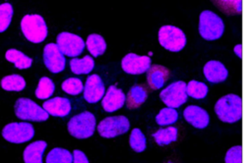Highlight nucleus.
<instances>
[{"mask_svg":"<svg viewBox=\"0 0 252 163\" xmlns=\"http://www.w3.org/2000/svg\"><path fill=\"white\" fill-rule=\"evenodd\" d=\"M241 98L236 94H227L220 98L215 105V112L224 123H235L241 119Z\"/></svg>","mask_w":252,"mask_h":163,"instance_id":"1","label":"nucleus"},{"mask_svg":"<svg viewBox=\"0 0 252 163\" xmlns=\"http://www.w3.org/2000/svg\"><path fill=\"white\" fill-rule=\"evenodd\" d=\"M21 29L25 37L32 43H40L47 36L45 21L37 14L24 16L21 21Z\"/></svg>","mask_w":252,"mask_h":163,"instance_id":"2","label":"nucleus"},{"mask_svg":"<svg viewBox=\"0 0 252 163\" xmlns=\"http://www.w3.org/2000/svg\"><path fill=\"white\" fill-rule=\"evenodd\" d=\"M224 30L222 20L214 12L206 10L200 14L199 32L206 40L219 39Z\"/></svg>","mask_w":252,"mask_h":163,"instance_id":"3","label":"nucleus"},{"mask_svg":"<svg viewBox=\"0 0 252 163\" xmlns=\"http://www.w3.org/2000/svg\"><path fill=\"white\" fill-rule=\"evenodd\" d=\"M68 132L76 138H88L94 135L95 128V117L89 111L82 112L70 119Z\"/></svg>","mask_w":252,"mask_h":163,"instance_id":"4","label":"nucleus"},{"mask_svg":"<svg viewBox=\"0 0 252 163\" xmlns=\"http://www.w3.org/2000/svg\"><path fill=\"white\" fill-rule=\"evenodd\" d=\"M16 116L21 120L43 122L48 119L47 112L32 99L21 97L17 99L14 106Z\"/></svg>","mask_w":252,"mask_h":163,"instance_id":"5","label":"nucleus"},{"mask_svg":"<svg viewBox=\"0 0 252 163\" xmlns=\"http://www.w3.org/2000/svg\"><path fill=\"white\" fill-rule=\"evenodd\" d=\"M158 42L160 45L172 52H178L186 44L184 32L174 26H162L158 30Z\"/></svg>","mask_w":252,"mask_h":163,"instance_id":"6","label":"nucleus"},{"mask_svg":"<svg viewBox=\"0 0 252 163\" xmlns=\"http://www.w3.org/2000/svg\"><path fill=\"white\" fill-rule=\"evenodd\" d=\"M34 136V129L32 124L26 122H14L6 125L2 130V136L5 140L13 143H23L31 140Z\"/></svg>","mask_w":252,"mask_h":163,"instance_id":"7","label":"nucleus"},{"mask_svg":"<svg viewBox=\"0 0 252 163\" xmlns=\"http://www.w3.org/2000/svg\"><path fill=\"white\" fill-rule=\"evenodd\" d=\"M130 123L125 116L106 117L97 125V132L102 137L110 138L127 133Z\"/></svg>","mask_w":252,"mask_h":163,"instance_id":"8","label":"nucleus"},{"mask_svg":"<svg viewBox=\"0 0 252 163\" xmlns=\"http://www.w3.org/2000/svg\"><path fill=\"white\" fill-rule=\"evenodd\" d=\"M186 83L182 81H177L166 86L159 94L161 101L169 108H178L187 100Z\"/></svg>","mask_w":252,"mask_h":163,"instance_id":"9","label":"nucleus"},{"mask_svg":"<svg viewBox=\"0 0 252 163\" xmlns=\"http://www.w3.org/2000/svg\"><path fill=\"white\" fill-rule=\"evenodd\" d=\"M57 46L63 55L76 57L81 54L85 48V42L81 36L71 32H60L56 38Z\"/></svg>","mask_w":252,"mask_h":163,"instance_id":"10","label":"nucleus"},{"mask_svg":"<svg viewBox=\"0 0 252 163\" xmlns=\"http://www.w3.org/2000/svg\"><path fill=\"white\" fill-rule=\"evenodd\" d=\"M43 62L45 67L53 74L60 73L65 69V57L56 43H48L44 46Z\"/></svg>","mask_w":252,"mask_h":163,"instance_id":"11","label":"nucleus"},{"mask_svg":"<svg viewBox=\"0 0 252 163\" xmlns=\"http://www.w3.org/2000/svg\"><path fill=\"white\" fill-rule=\"evenodd\" d=\"M151 58L149 56H140L135 53H129L123 57L121 67L123 71L130 75H140L148 71L151 67Z\"/></svg>","mask_w":252,"mask_h":163,"instance_id":"12","label":"nucleus"},{"mask_svg":"<svg viewBox=\"0 0 252 163\" xmlns=\"http://www.w3.org/2000/svg\"><path fill=\"white\" fill-rule=\"evenodd\" d=\"M84 98L89 103H96L104 94V84L98 75H91L84 87Z\"/></svg>","mask_w":252,"mask_h":163,"instance_id":"13","label":"nucleus"},{"mask_svg":"<svg viewBox=\"0 0 252 163\" xmlns=\"http://www.w3.org/2000/svg\"><path fill=\"white\" fill-rule=\"evenodd\" d=\"M125 100L126 96L123 91L115 85H110L103 96L101 105L106 112H114L124 105Z\"/></svg>","mask_w":252,"mask_h":163,"instance_id":"14","label":"nucleus"},{"mask_svg":"<svg viewBox=\"0 0 252 163\" xmlns=\"http://www.w3.org/2000/svg\"><path fill=\"white\" fill-rule=\"evenodd\" d=\"M184 119L197 129H204L209 125L210 117L208 112L196 105H189L184 109Z\"/></svg>","mask_w":252,"mask_h":163,"instance_id":"15","label":"nucleus"},{"mask_svg":"<svg viewBox=\"0 0 252 163\" xmlns=\"http://www.w3.org/2000/svg\"><path fill=\"white\" fill-rule=\"evenodd\" d=\"M203 72L207 81L212 83H219L224 82L228 74L224 65L221 62L216 60L207 62L204 66Z\"/></svg>","mask_w":252,"mask_h":163,"instance_id":"16","label":"nucleus"},{"mask_svg":"<svg viewBox=\"0 0 252 163\" xmlns=\"http://www.w3.org/2000/svg\"><path fill=\"white\" fill-rule=\"evenodd\" d=\"M169 77V71L161 65H152L147 71V82L149 86L157 90L161 88Z\"/></svg>","mask_w":252,"mask_h":163,"instance_id":"17","label":"nucleus"},{"mask_svg":"<svg viewBox=\"0 0 252 163\" xmlns=\"http://www.w3.org/2000/svg\"><path fill=\"white\" fill-rule=\"evenodd\" d=\"M42 108L47 112L48 115L55 117H65L70 113L71 103L68 98L57 96L44 101Z\"/></svg>","mask_w":252,"mask_h":163,"instance_id":"18","label":"nucleus"},{"mask_svg":"<svg viewBox=\"0 0 252 163\" xmlns=\"http://www.w3.org/2000/svg\"><path fill=\"white\" fill-rule=\"evenodd\" d=\"M47 143L44 140H36L30 143L24 150L25 163H42V154Z\"/></svg>","mask_w":252,"mask_h":163,"instance_id":"19","label":"nucleus"},{"mask_svg":"<svg viewBox=\"0 0 252 163\" xmlns=\"http://www.w3.org/2000/svg\"><path fill=\"white\" fill-rule=\"evenodd\" d=\"M148 98V91L142 84L133 85L127 93V107L136 109L140 107Z\"/></svg>","mask_w":252,"mask_h":163,"instance_id":"20","label":"nucleus"},{"mask_svg":"<svg viewBox=\"0 0 252 163\" xmlns=\"http://www.w3.org/2000/svg\"><path fill=\"white\" fill-rule=\"evenodd\" d=\"M5 58L7 61L14 63L15 67L20 70L28 69L32 64V59L31 57L27 56L22 51L15 48L8 49L5 53Z\"/></svg>","mask_w":252,"mask_h":163,"instance_id":"21","label":"nucleus"},{"mask_svg":"<svg viewBox=\"0 0 252 163\" xmlns=\"http://www.w3.org/2000/svg\"><path fill=\"white\" fill-rule=\"evenodd\" d=\"M89 52L94 56L97 57L102 55L106 50V43L104 38L96 33H92L88 36L85 43Z\"/></svg>","mask_w":252,"mask_h":163,"instance_id":"22","label":"nucleus"},{"mask_svg":"<svg viewBox=\"0 0 252 163\" xmlns=\"http://www.w3.org/2000/svg\"><path fill=\"white\" fill-rule=\"evenodd\" d=\"M94 66V59L87 55L82 59H78V58H74L70 61V68L71 71L76 74V75H85V74H89L93 71Z\"/></svg>","mask_w":252,"mask_h":163,"instance_id":"23","label":"nucleus"},{"mask_svg":"<svg viewBox=\"0 0 252 163\" xmlns=\"http://www.w3.org/2000/svg\"><path fill=\"white\" fill-rule=\"evenodd\" d=\"M1 87L7 91H21L26 87V81L20 75H9L1 80Z\"/></svg>","mask_w":252,"mask_h":163,"instance_id":"24","label":"nucleus"},{"mask_svg":"<svg viewBox=\"0 0 252 163\" xmlns=\"http://www.w3.org/2000/svg\"><path fill=\"white\" fill-rule=\"evenodd\" d=\"M153 136L158 145H167L177 139V129L174 127L159 129L153 134Z\"/></svg>","mask_w":252,"mask_h":163,"instance_id":"25","label":"nucleus"},{"mask_svg":"<svg viewBox=\"0 0 252 163\" xmlns=\"http://www.w3.org/2000/svg\"><path fill=\"white\" fill-rule=\"evenodd\" d=\"M72 153L64 148L55 147L46 156V163H72Z\"/></svg>","mask_w":252,"mask_h":163,"instance_id":"26","label":"nucleus"},{"mask_svg":"<svg viewBox=\"0 0 252 163\" xmlns=\"http://www.w3.org/2000/svg\"><path fill=\"white\" fill-rule=\"evenodd\" d=\"M54 82L47 77L40 78L35 89V96L38 99H47L54 92Z\"/></svg>","mask_w":252,"mask_h":163,"instance_id":"27","label":"nucleus"},{"mask_svg":"<svg viewBox=\"0 0 252 163\" xmlns=\"http://www.w3.org/2000/svg\"><path fill=\"white\" fill-rule=\"evenodd\" d=\"M186 93L195 99H202L205 98L208 93V86L202 82L193 80L186 84Z\"/></svg>","mask_w":252,"mask_h":163,"instance_id":"28","label":"nucleus"},{"mask_svg":"<svg viewBox=\"0 0 252 163\" xmlns=\"http://www.w3.org/2000/svg\"><path fill=\"white\" fill-rule=\"evenodd\" d=\"M178 119V113L173 108H162L156 116V122L159 126H166L175 123Z\"/></svg>","mask_w":252,"mask_h":163,"instance_id":"29","label":"nucleus"},{"mask_svg":"<svg viewBox=\"0 0 252 163\" xmlns=\"http://www.w3.org/2000/svg\"><path fill=\"white\" fill-rule=\"evenodd\" d=\"M129 142L131 148L136 152H142L146 149V137L142 131L138 128H135L132 130Z\"/></svg>","mask_w":252,"mask_h":163,"instance_id":"30","label":"nucleus"},{"mask_svg":"<svg viewBox=\"0 0 252 163\" xmlns=\"http://www.w3.org/2000/svg\"><path fill=\"white\" fill-rule=\"evenodd\" d=\"M14 11L10 3L5 2L0 4V32L5 31L10 26Z\"/></svg>","mask_w":252,"mask_h":163,"instance_id":"31","label":"nucleus"},{"mask_svg":"<svg viewBox=\"0 0 252 163\" xmlns=\"http://www.w3.org/2000/svg\"><path fill=\"white\" fill-rule=\"evenodd\" d=\"M62 89L70 94V95H78L80 94L83 89H84V85L83 82L80 79L78 78H69L67 80H65L62 84H61Z\"/></svg>","mask_w":252,"mask_h":163,"instance_id":"32","label":"nucleus"},{"mask_svg":"<svg viewBox=\"0 0 252 163\" xmlns=\"http://www.w3.org/2000/svg\"><path fill=\"white\" fill-rule=\"evenodd\" d=\"M241 145H236L229 148L225 154V163H241Z\"/></svg>","mask_w":252,"mask_h":163,"instance_id":"33","label":"nucleus"},{"mask_svg":"<svg viewBox=\"0 0 252 163\" xmlns=\"http://www.w3.org/2000/svg\"><path fill=\"white\" fill-rule=\"evenodd\" d=\"M73 163H89L86 154L78 149L73 151Z\"/></svg>","mask_w":252,"mask_h":163,"instance_id":"34","label":"nucleus"},{"mask_svg":"<svg viewBox=\"0 0 252 163\" xmlns=\"http://www.w3.org/2000/svg\"><path fill=\"white\" fill-rule=\"evenodd\" d=\"M234 51H235V53L238 54V56L241 58V45H240V44H238V45L235 46Z\"/></svg>","mask_w":252,"mask_h":163,"instance_id":"35","label":"nucleus"},{"mask_svg":"<svg viewBox=\"0 0 252 163\" xmlns=\"http://www.w3.org/2000/svg\"><path fill=\"white\" fill-rule=\"evenodd\" d=\"M169 163H172V162H169Z\"/></svg>","mask_w":252,"mask_h":163,"instance_id":"36","label":"nucleus"}]
</instances>
